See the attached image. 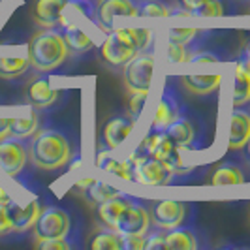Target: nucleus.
<instances>
[{"instance_id": "obj_22", "label": "nucleus", "mask_w": 250, "mask_h": 250, "mask_svg": "<svg viewBox=\"0 0 250 250\" xmlns=\"http://www.w3.org/2000/svg\"><path fill=\"white\" fill-rule=\"evenodd\" d=\"M134 201L132 196H126V194H119L115 198H109L107 201H104L98 205V216H100L102 224L107 226V228H117V220L121 213L125 211L126 207Z\"/></svg>"}, {"instance_id": "obj_38", "label": "nucleus", "mask_w": 250, "mask_h": 250, "mask_svg": "<svg viewBox=\"0 0 250 250\" xmlns=\"http://www.w3.org/2000/svg\"><path fill=\"white\" fill-rule=\"evenodd\" d=\"M209 2H211V0H177V6L183 10V12H179V13L196 17V13L200 12L205 4H209Z\"/></svg>"}, {"instance_id": "obj_44", "label": "nucleus", "mask_w": 250, "mask_h": 250, "mask_svg": "<svg viewBox=\"0 0 250 250\" xmlns=\"http://www.w3.org/2000/svg\"><path fill=\"white\" fill-rule=\"evenodd\" d=\"M245 152H247V156L250 158V139L247 141V145H245Z\"/></svg>"}, {"instance_id": "obj_37", "label": "nucleus", "mask_w": 250, "mask_h": 250, "mask_svg": "<svg viewBox=\"0 0 250 250\" xmlns=\"http://www.w3.org/2000/svg\"><path fill=\"white\" fill-rule=\"evenodd\" d=\"M149 92H130V113H132V119L138 121L141 111H143V105L147 102Z\"/></svg>"}, {"instance_id": "obj_7", "label": "nucleus", "mask_w": 250, "mask_h": 250, "mask_svg": "<svg viewBox=\"0 0 250 250\" xmlns=\"http://www.w3.org/2000/svg\"><path fill=\"white\" fill-rule=\"evenodd\" d=\"M154 70V57L150 51L138 53L123 68V79L128 92H149Z\"/></svg>"}, {"instance_id": "obj_13", "label": "nucleus", "mask_w": 250, "mask_h": 250, "mask_svg": "<svg viewBox=\"0 0 250 250\" xmlns=\"http://www.w3.org/2000/svg\"><path fill=\"white\" fill-rule=\"evenodd\" d=\"M72 0H36L32 8V19L42 28H66L68 19L64 17Z\"/></svg>"}, {"instance_id": "obj_40", "label": "nucleus", "mask_w": 250, "mask_h": 250, "mask_svg": "<svg viewBox=\"0 0 250 250\" xmlns=\"http://www.w3.org/2000/svg\"><path fill=\"white\" fill-rule=\"evenodd\" d=\"M13 226L12 218L8 213V205H2L0 203V235H6V233H12Z\"/></svg>"}, {"instance_id": "obj_20", "label": "nucleus", "mask_w": 250, "mask_h": 250, "mask_svg": "<svg viewBox=\"0 0 250 250\" xmlns=\"http://www.w3.org/2000/svg\"><path fill=\"white\" fill-rule=\"evenodd\" d=\"M200 247L194 226H179L166 231V250H198Z\"/></svg>"}, {"instance_id": "obj_35", "label": "nucleus", "mask_w": 250, "mask_h": 250, "mask_svg": "<svg viewBox=\"0 0 250 250\" xmlns=\"http://www.w3.org/2000/svg\"><path fill=\"white\" fill-rule=\"evenodd\" d=\"M145 249L147 250H166V229L160 228H154L147 231V237H145Z\"/></svg>"}, {"instance_id": "obj_12", "label": "nucleus", "mask_w": 250, "mask_h": 250, "mask_svg": "<svg viewBox=\"0 0 250 250\" xmlns=\"http://www.w3.org/2000/svg\"><path fill=\"white\" fill-rule=\"evenodd\" d=\"M150 228L149 207L141 200H136L126 207L117 220V231L123 235H145Z\"/></svg>"}, {"instance_id": "obj_28", "label": "nucleus", "mask_w": 250, "mask_h": 250, "mask_svg": "<svg viewBox=\"0 0 250 250\" xmlns=\"http://www.w3.org/2000/svg\"><path fill=\"white\" fill-rule=\"evenodd\" d=\"M247 104H250V72L237 64L233 75V87H231V105L243 107Z\"/></svg>"}, {"instance_id": "obj_15", "label": "nucleus", "mask_w": 250, "mask_h": 250, "mask_svg": "<svg viewBox=\"0 0 250 250\" xmlns=\"http://www.w3.org/2000/svg\"><path fill=\"white\" fill-rule=\"evenodd\" d=\"M134 119L123 115H113L102 126V145L107 149H119L134 130Z\"/></svg>"}, {"instance_id": "obj_1", "label": "nucleus", "mask_w": 250, "mask_h": 250, "mask_svg": "<svg viewBox=\"0 0 250 250\" xmlns=\"http://www.w3.org/2000/svg\"><path fill=\"white\" fill-rule=\"evenodd\" d=\"M28 160L43 171H55L74 160V145L57 128H43L32 136L28 145Z\"/></svg>"}, {"instance_id": "obj_29", "label": "nucleus", "mask_w": 250, "mask_h": 250, "mask_svg": "<svg viewBox=\"0 0 250 250\" xmlns=\"http://www.w3.org/2000/svg\"><path fill=\"white\" fill-rule=\"evenodd\" d=\"M38 130H40V109L32 107L30 113L25 115V117L12 119L10 136H15V138H21V139H28V138H32Z\"/></svg>"}, {"instance_id": "obj_42", "label": "nucleus", "mask_w": 250, "mask_h": 250, "mask_svg": "<svg viewBox=\"0 0 250 250\" xmlns=\"http://www.w3.org/2000/svg\"><path fill=\"white\" fill-rule=\"evenodd\" d=\"M10 126H12V119H4L0 117V139L10 136Z\"/></svg>"}, {"instance_id": "obj_4", "label": "nucleus", "mask_w": 250, "mask_h": 250, "mask_svg": "<svg viewBox=\"0 0 250 250\" xmlns=\"http://www.w3.org/2000/svg\"><path fill=\"white\" fill-rule=\"evenodd\" d=\"M132 162V173L134 179L139 185H147V187H164V185H171L177 181V175H173L158 158L143 154L134 150L130 156Z\"/></svg>"}, {"instance_id": "obj_5", "label": "nucleus", "mask_w": 250, "mask_h": 250, "mask_svg": "<svg viewBox=\"0 0 250 250\" xmlns=\"http://www.w3.org/2000/svg\"><path fill=\"white\" fill-rule=\"evenodd\" d=\"M36 239H57V237H72L74 239V220L70 211L62 207L51 205L40 211L36 224H34Z\"/></svg>"}, {"instance_id": "obj_43", "label": "nucleus", "mask_w": 250, "mask_h": 250, "mask_svg": "<svg viewBox=\"0 0 250 250\" xmlns=\"http://www.w3.org/2000/svg\"><path fill=\"white\" fill-rule=\"evenodd\" d=\"M10 201H12V198H10V194H8V192H6L4 188L0 187V203H2V205H8Z\"/></svg>"}, {"instance_id": "obj_32", "label": "nucleus", "mask_w": 250, "mask_h": 250, "mask_svg": "<svg viewBox=\"0 0 250 250\" xmlns=\"http://www.w3.org/2000/svg\"><path fill=\"white\" fill-rule=\"evenodd\" d=\"M138 2V15L141 17H171L179 15L177 10L164 4L160 0H136Z\"/></svg>"}, {"instance_id": "obj_30", "label": "nucleus", "mask_w": 250, "mask_h": 250, "mask_svg": "<svg viewBox=\"0 0 250 250\" xmlns=\"http://www.w3.org/2000/svg\"><path fill=\"white\" fill-rule=\"evenodd\" d=\"M207 36H209V32L198 30V28H173V30H169V40L187 45L194 53L198 49H201V43L205 42Z\"/></svg>"}, {"instance_id": "obj_6", "label": "nucleus", "mask_w": 250, "mask_h": 250, "mask_svg": "<svg viewBox=\"0 0 250 250\" xmlns=\"http://www.w3.org/2000/svg\"><path fill=\"white\" fill-rule=\"evenodd\" d=\"M192 211V203L177 200H156L150 201L149 213L150 224L160 229H173L179 226H185L188 213Z\"/></svg>"}, {"instance_id": "obj_41", "label": "nucleus", "mask_w": 250, "mask_h": 250, "mask_svg": "<svg viewBox=\"0 0 250 250\" xmlns=\"http://www.w3.org/2000/svg\"><path fill=\"white\" fill-rule=\"evenodd\" d=\"M145 235H125V250H145Z\"/></svg>"}, {"instance_id": "obj_36", "label": "nucleus", "mask_w": 250, "mask_h": 250, "mask_svg": "<svg viewBox=\"0 0 250 250\" xmlns=\"http://www.w3.org/2000/svg\"><path fill=\"white\" fill-rule=\"evenodd\" d=\"M224 10V0H211L196 13V17H222L226 13Z\"/></svg>"}, {"instance_id": "obj_33", "label": "nucleus", "mask_w": 250, "mask_h": 250, "mask_svg": "<svg viewBox=\"0 0 250 250\" xmlns=\"http://www.w3.org/2000/svg\"><path fill=\"white\" fill-rule=\"evenodd\" d=\"M36 249L40 250H72L79 247L72 237H57V239H36Z\"/></svg>"}, {"instance_id": "obj_31", "label": "nucleus", "mask_w": 250, "mask_h": 250, "mask_svg": "<svg viewBox=\"0 0 250 250\" xmlns=\"http://www.w3.org/2000/svg\"><path fill=\"white\" fill-rule=\"evenodd\" d=\"M30 68L28 57H0V77L2 79H17L25 75Z\"/></svg>"}, {"instance_id": "obj_14", "label": "nucleus", "mask_w": 250, "mask_h": 250, "mask_svg": "<svg viewBox=\"0 0 250 250\" xmlns=\"http://www.w3.org/2000/svg\"><path fill=\"white\" fill-rule=\"evenodd\" d=\"M138 15V2L136 0H100L96 6V23L111 32L115 17H136Z\"/></svg>"}, {"instance_id": "obj_46", "label": "nucleus", "mask_w": 250, "mask_h": 250, "mask_svg": "<svg viewBox=\"0 0 250 250\" xmlns=\"http://www.w3.org/2000/svg\"><path fill=\"white\" fill-rule=\"evenodd\" d=\"M87 2H94V0H87Z\"/></svg>"}, {"instance_id": "obj_25", "label": "nucleus", "mask_w": 250, "mask_h": 250, "mask_svg": "<svg viewBox=\"0 0 250 250\" xmlns=\"http://www.w3.org/2000/svg\"><path fill=\"white\" fill-rule=\"evenodd\" d=\"M249 177L241 169V166L235 162H224L220 164L209 177V185L220 187V185H243L247 183Z\"/></svg>"}, {"instance_id": "obj_21", "label": "nucleus", "mask_w": 250, "mask_h": 250, "mask_svg": "<svg viewBox=\"0 0 250 250\" xmlns=\"http://www.w3.org/2000/svg\"><path fill=\"white\" fill-rule=\"evenodd\" d=\"M75 188H83V196L88 203L92 205H100L104 201H107L109 198H115L119 194H123L119 188L111 187V185H105V183H100L96 179H81L77 181Z\"/></svg>"}, {"instance_id": "obj_24", "label": "nucleus", "mask_w": 250, "mask_h": 250, "mask_svg": "<svg viewBox=\"0 0 250 250\" xmlns=\"http://www.w3.org/2000/svg\"><path fill=\"white\" fill-rule=\"evenodd\" d=\"M183 87L194 96H207L214 92L222 83V75H183Z\"/></svg>"}, {"instance_id": "obj_2", "label": "nucleus", "mask_w": 250, "mask_h": 250, "mask_svg": "<svg viewBox=\"0 0 250 250\" xmlns=\"http://www.w3.org/2000/svg\"><path fill=\"white\" fill-rule=\"evenodd\" d=\"M68 55L70 53L61 28H43L28 42V61L40 74H49L61 68Z\"/></svg>"}, {"instance_id": "obj_34", "label": "nucleus", "mask_w": 250, "mask_h": 250, "mask_svg": "<svg viewBox=\"0 0 250 250\" xmlns=\"http://www.w3.org/2000/svg\"><path fill=\"white\" fill-rule=\"evenodd\" d=\"M192 53L194 51L190 49V47H187V45H183V43H177L173 40L167 42V59L171 62H188L190 57H192Z\"/></svg>"}, {"instance_id": "obj_18", "label": "nucleus", "mask_w": 250, "mask_h": 250, "mask_svg": "<svg viewBox=\"0 0 250 250\" xmlns=\"http://www.w3.org/2000/svg\"><path fill=\"white\" fill-rule=\"evenodd\" d=\"M250 139V109L233 107L229 117V149H245Z\"/></svg>"}, {"instance_id": "obj_11", "label": "nucleus", "mask_w": 250, "mask_h": 250, "mask_svg": "<svg viewBox=\"0 0 250 250\" xmlns=\"http://www.w3.org/2000/svg\"><path fill=\"white\" fill-rule=\"evenodd\" d=\"M62 96H66V92L51 87L49 79H47L45 75H38L34 79H30L25 88L26 102H28L32 107L40 109V111L53 109L55 105H59V104L62 102Z\"/></svg>"}, {"instance_id": "obj_17", "label": "nucleus", "mask_w": 250, "mask_h": 250, "mask_svg": "<svg viewBox=\"0 0 250 250\" xmlns=\"http://www.w3.org/2000/svg\"><path fill=\"white\" fill-rule=\"evenodd\" d=\"M40 211H42V205L38 200L28 201L26 205H19V203L10 201L8 203V213L12 218L13 231L23 233V231H28L30 228H34L38 216H40Z\"/></svg>"}, {"instance_id": "obj_8", "label": "nucleus", "mask_w": 250, "mask_h": 250, "mask_svg": "<svg viewBox=\"0 0 250 250\" xmlns=\"http://www.w3.org/2000/svg\"><path fill=\"white\" fill-rule=\"evenodd\" d=\"M187 111L185 104L181 100L179 92H177L173 85H166L164 92L160 96V102L156 105V111H154V119H152V125L150 130H158V132H166L169 126L175 123L177 119H181Z\"/></svg>"}, {"instance_id": "obj_10", "label": "nucleus", "mask_w": 250, "mask_h": 250, "mask_svg": "<svg viewBox=\"0 0 250 250\" xmlns=\"http://www.w3.org/2000/svg\"><path fill=\"white\" fill-rule=\"evenodd\" d=\"M166 134L175 141L183 150H200L203 149V128H201L194 117H190L188 111L181 119H177L173 125L166 130Z\"/></svg>"}, {"instance_id": "obj_23", "label": "nucleus", "mask_w": 250, "mask_h": 250, "mask_svg": "<svg viewBox=\"0 0 250 250\" xmlns=\"http://www.w3.org/2000/svg\"><path fill=\"white\" fill-rule=\"evenodd\" d=\"M111 32L126 45L138 51H150L154 42V34L149 28H113Z\"/></svg>"}, {"instance_id": "obj_9", "label": "nucleus", "mask_w": 250, "mask_h": 250, "mask_svg": "<svg viewBox=\"0 0 250 250\" xmlns=\"http://www.w3.org/2000/svg\"><path fill=\"white\" fill-rule=\"evenodd\" d=\"M28 162V145L25 139L6 136L0 139V169L10 177H17Z\"/></svg>"}, {"instance_id": "obj_19", "label": "nucleus", "mask_w": 250, "mask_h": 250, "mask_svg": "<svg viewBox=\"0 0 250 250\" xmlns=\"http://www.w3.org/2000/svg\"><path fill=\"white\" fill-rule=\"evenodd\" d=\"M96 166L107 171V173H113V175L121 177L125 181H132L134 179V173H132V162L130 158L125 160V158H119L113 154L111 149L107 147H102L98 152H96Z\"/></svg>"}, {"instance_id": "obj_27", "label": "nucleus", "mask_w": 250, "mask_h": 250, "mask_svg": "<svg viewBox=\"0 0 250 250\" xmlns=\"http://www.w3.org/2000/svg\"><path fill=\"white\" fill-rule=\"evenodd\" d=\"M62 34H64V42H66V47H68V53L74 55V57L85 55L87 51H90L94 47L92 38L88 36L87 32H83L81 28H77L75 25L66 26L62 30Z\"/></svg>"}, {"instance_id": "obj_26", "label": "nucleus", "mask_w": 250, "mask_h": 250, "mask_svg": "<svg viewBox=\"0 0 250 250\" xmlns=\"http://www.w3.org/2000/svg\"><path fill=\"white\" fill-rule=\"evenodd\" d=\"M88 247L92 250H125V235L105 226L104 229L92 233Z\"/></svg>"}, {"instance_id": "obj_39", "label": "nucleus", "mask_w": 250, "mask_h": 250, "mask_svg": "<svg viewBox=\"0 0 250 250\" xmlns=\"http://www.w3.org/2000/svg\"><path fill=\"white\" fill-rule=\"evenodd\" d=\"M222 57L216 51H207V49H198L196 53H192L190 61L192 64H201V62H220Z\"/></svg>"}, {"instance_id": "obj_16", "label": "nucleus", "mask_w": 250, "mask_h": 250, "mask_svg": "<svg viewBox=\"0 0 250 250\" xmlns=\"http://www.w3.org/2000/svg\"><path fill=\"white\" fill-rule=\"evenodd\" d=\"M138 53H141V51L126 45L125 42H121L113 32H109V36L102 43V49H100L102 61L107 64L109 68H115V70L117 68H125L126 64L130 62Z\"/></svg>"}, {"instance_id": "obj_45", "label": "nucleus", "mask_w": 250, "mask_h": 250, "mask_svg": "<svg viewBox=\"0 0 250 250\" xmlns=\"http://www.w3.org/2000/svg\"><path fill=\"white\" fill-rule=\"evenodd\" d=\"M245 53L249 55V59H250V42H249V43H247V49H245Z\"/></svg>"}, {"instance_id": "obj_3", "label": "nucleus", "mask_w": 250, "mask_h": 250, "mask_svg": "<svg viewBox=\"0 0 250 250\" xmlns=\"http://www.w3.org/2000/svg\"><path fill=\"white\" fill-rule=\"evenodd\" d=\"M136 150L158 158V160L177 177L188 175V173L192 171V166H188V164L185 162V158H183V149H181L166 132L150 130L149 134L141 139V143L138 145Z\"/></svg>"}]
</instances>
